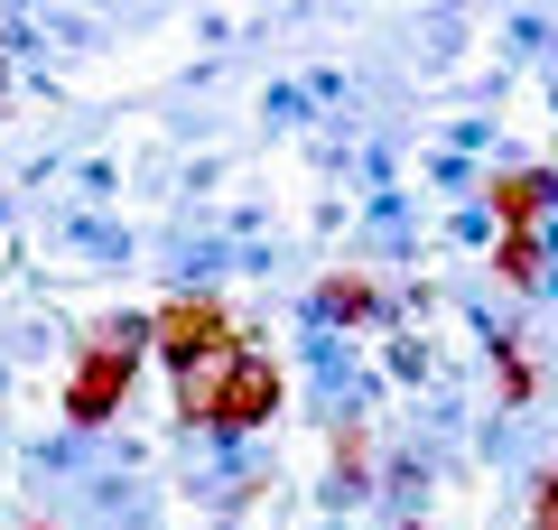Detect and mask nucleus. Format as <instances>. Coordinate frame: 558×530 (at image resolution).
<instances>
[{"label":"nucleus","mask_w":558,"mask_h":530,"mask_svg":"<svg viewBox=\"0 0 558 530\" xmlns=\"http://www.w3.org/2000/svg\"><path fill=\"white\" fill-rule=\"evenodd\" d=\"M531 530H558V474H539V511H531Z\"/></svg>","instance_id":"nucleus-7"},{"label":"nucleus","mask_w":558,"mask_h":530,"mask_svg":"<svg viewBox=\"0 0 558 530\" xmlns=\"http://www.w3.org/2000/svg\"><path fill=\"white\" fill-rule=\"evenodd\" d=\"M140 345H149V326H140V316H121V326H102L94 345L75 353V382H65V419H75V429H102V419L131 400Z\"/></svg>","instance_id":"nucleus-2"},{"label":"nucleus","mask_w":558,"mask_h":530,"mask_svg":"<svg viewBox=\"0 0 558 530\" xmlns=\"http://www.w3.org/2000/svg\"><path fill=\"white\" fill-rule=\"evenodd\" d=\"M149 345H159L168 373H186V363H205V353L242 345V316L223 308V298H168V308L149 316Z\"/></svg>","instance_id":"nucleus-3"},{"label":"nucleus","mask_w":558,"mask_h":530,"mask_svg":"<svg viewBox=\"0 0 558 530\" xmlns=\"http://www.w3.org/2000/svg\"><path fill=\"white\" fill-rule=\"evenodd\" d=\"M317 308L336 316V326H373V316H381V289H373L363 270H336V279L317 289Z\"/></svg>","instance_id":"nucleus-5"},{"label":"nucleus","mask_w":558,"mask_h":530,"mask_svg":"<svg viewBox=\"0 0 558 530\" xmlns=\"http://www.w3.org/2000/svg\"><path fill=\"white\" fill-rule=\"evenodd\" d=\"M168 382H178V419H186V429L242 437V429H260V419L279 410V363L260 345L205 353V363H186V373H168Z\"/></svg>","instance_id":"nucleus-1"},{"label":"nucleus","mask_w":558,"mask_h":530,"mask_svg":"<svg viewBox=\"0 0 558 530\" xmlns=\"http://www.w3.org/2000/svg\"><path fill=\"white\" fill-rule=\"evenodd\" d=\"M494 215H502V233H539V215H549V177H539V168H502L494 177Z\"/></svg>","instance_id":"nucleus-4"},{"label":"nucleus","mask_w":558,"mask_h":530,"mask_svg":"<svg viewBox=\"0 0 558 530\" xmlns=\"http://www.w3.org/2000/svg\"><path fill=\"white\" fill-rule=\"evenodd\" d=\"M494 261H502V279H531V270H539V233H502Z\"/></svg>","instance_id":"nucleus-6"}]
</instances>
